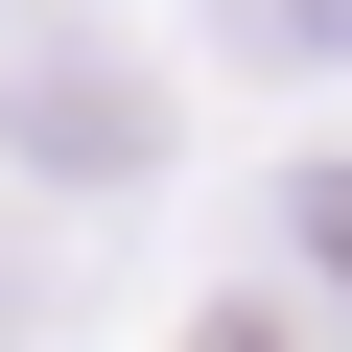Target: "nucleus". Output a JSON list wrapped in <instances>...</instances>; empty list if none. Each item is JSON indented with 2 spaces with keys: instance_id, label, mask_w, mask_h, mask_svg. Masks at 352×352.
I'll list each match as a JSON object with an SVG mask.
<instances>
[{
  "instance_id": "1",
  "label": "nucleus",
  "mask_w": 352,
  "mask_h": 352,
  "mask_svg": "<svg viewBox=\"0 0 352 352\" xmlns=\"http://www.w3.org/2000/svg\"><path fill=\"white\" fill-rule=\"evenodd\" d=\"M305 258H329V282H352V164H329V188H305Z\"/></svg>"
},
{
  "instance_id": "2",
  "label": "nucleus",
  "mask_w": 352,
  "mask_h": 352,
  "mask_svg": "<svg viewBox=\"0 0 352 352\" xmlns=\"http://www.w3.org/2000/svg\"><path fill=\"white\" fill-rule=\"evenodd\" d=\"M305 24H329V47H352V0H305Z\"/></svg>"
}]
</instances>
